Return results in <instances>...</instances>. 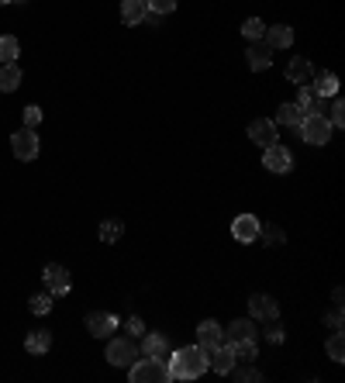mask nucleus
<instances>
[{"label": "nucleus", "instance_id": "nucleus-1", "mask_svg": "<svg viewBox=\"0 0 345 383\" xmlns=\"http://www.w3.org/2000/svg\"><path fill=\"white\" fill-rule=\"evenodd\" d=\"M166 366H170L172 380H197V377H204V373L211 370V366H207V352H204L200 345H186V349L172 352Z\"/></svg>", "mask_w": 345, "mask_h": 383}, {"label": "nucleus", "instance_id": "nucleus-2", "mask_svg": "<svg viewBox=\"0 0 345 383\" xmlns=\"http://www.w3.org/2000/svg\"><path fill=\"white\" fill-rule=\"evenodd\" d=\"M128 377H131V383H166V380H172L166 359H152V356L135 359V363L128 366Z\"/></svg>", "mask_w": 345, "mask_h": 383}, {"label": "nucleus", "instance_id": "nucleus-3", "mask_svg": "<svg viewBox=\"0 0 345 383\" xmlns=\"http://www.w3.org/2000/svg\"><path fill=\"white\" fill-rule=\"evenodd\" d=\"M297 128H300V138H304L307 145H325V142L332 138V131H335L325 114H304V121H300Z\"/></svg>", "mask_w": 345, "mask_h": 383}, {"label": "nucleus", "instance_id": "nucleus-4", "mask_svg": "<svg viewBox=\"0 0 345 383\" xmlns=\"http://www.w3.org/2000/svg\"><path fill=\"white\" fill-rule=\"evenodd\" d=\"M138 359V345H135V339L131 335H125V339H111L107 342V363L111 366H131Z\"/></svg>", "mask_w": 345, "mask_h": 383}, {"label": "nucleus", "instance_id": "nucleus-5", "mask_svg": "<svg viewBox=\"0 0 345 383\" xmlns=\"http://www.w3.org/2000/svg\"><path fill=\"white\" fill-rule=\"evenodd\" d=\"M10 149H14L17 159L31 163V159L38 156V135H35V128H21V131H14V135H10Z\"/></svg>", "mask_w": 345, "mask_h": 383}, {"label": "nucleus", "instance_id": "nucleus-6", "mask_svg": "<svg viewBox=\"0 0 345 383\" xmlns=\"http://www.w3.org/2000/svg\"><path fill=\"white\" fill-rule=\"evenodd\" d=\"M262 166H266L269 173H287V170L294 166V156H290V149H283L280 142H273V145L262 149Z\"/></svg>", "mask_w": 345, "mask_h": 383}, {"label": "nucleus", "instance_id": "nucleus-7", "mask_svg": "<svg viewBox=\"0 0 345 383\" xmlns=\"http://www.w3.org/2000/svg\"><path fill=\"white\" fill-rule=\"evenodd\" d=\"M86 332L93 339H111L118 332V318L107 314V311H93V314H86Z\"/></svg>", "mask_w": 345, "mask_h": 383}, {"label": "nucleus", "instance_id": "nucleus-8", "mask_svg": "<svg viewBox=\"0 0 345 383\" xmlns=\"http://www.w3.org/2000/svg\"><path fill=\"white\" fill-rule=\"evenodd\" d=\"M42 280H45V287H49L52 297L70 293V273H66V266H59V263H49V266L42 270Z\"/></svg>", "mask_w": 345, "mask_h": 383}, {"label": "nucleus", "instance_id": "nucleus-9", "mask_svg": "<svg viewBox=\"0 0 345 383\" xmlns=\"http://www.w3.org/2000/svg\"><path fill=\"white\" fill-rule=\"evenodd\" d=\"M221 342H225V328H221L218 321H211V318H207V321H200V325H197V345H200L204 352H207V349H214V345H221Z\"/></svg>", "mask_w": 345, "mask_h": 383}, {"label": "nucleus", "instance_id": "nucleus-10", "mask_svg": "<svg viewBox=\"0 0 345 383\" xmlns=\"http://www.w3.org/2000/svg\"><path fill=\"white\" fill-rule=\"evenodd\" d=\"M232 235H235L239 242H256L259 235H262L259 218H256V214H239V218L232 221Z\"/></svg>", "mask_w": 345, "mask_h": 383}, {"label": "nucleus", "instance_id": "nucleus-11", "mask_svg": "<svg viewBox=\"0 0 345 383\" xmlns=\"http://www.w3.org/2000/svg\"><path fill=\"white\" fill-rule=\"evenodd\" d=\"M249 138L256 142L259 149L273 145V142H276V121H269V117H256V121L249 124Z\"/></svg>", "mask_w": 345, "mask_h": 383}, {"label": "nucleus", "instance_id": "nucleus-12", "mask_svg": "<svg viewBox=\"0 0 345 383\" xmlns=\"http://www.w3.org/2000/svg\"><path fill=\"white\" fill-rule=\"evenodd\" d=\"M249 311H252V318H259V321H276V314H280V307H276V300L269 293H252Z\"/></svg>", "mask_w": 345, "mask_h": 383}, {"label": "nucleus", "instance_id": "nucleus-13", "mask_svg": "<svg viewBox=\"0 0 345 383\" xmlns=\"http://www.w3.org/2000/svg\"><path fill=\"white\" fill-rule=\"evenodd\" d=\"M207 366H214V373H228V370L235 366L232 345H214V349H207Z\"/></svg>", "mask_w": 345, "mask_h": 383}, {"label": "nucleus", "instance_id": "nucleus-14", "mask_svg": "<svg viewBox=\"0 0 345 383\" xmlns=\"http://www.w3.org/2000/svg\"><path fill=\"white\" fill-rule=\"evenodd\" d=\"M266 45L269 49H290L294 45V28H287V24H273V28H266Z\"/></svg>", "mask_w": 345, "mask_h": 383}, {"label": "nucleus", "instance_id": "nucleus-15", "mask_svg": "<svg viewBox=\"0 0 345 383\" xmlns=\"http://www.w3.org/2000/svg\"><path fill=\"white\" fill-rule=\"evenodd\" d=\"M142 356H152V359H166V356H170V342H166V335H159V332H149V335H145V342H142Z\"/></svg>", "mask_w": 345, "mask_h": 383}, {"label": "nucleus", "instance_id": "nucleus-16", "mask_svg": "<svg viewBox=\"0 0 345 383\" xmlns=\"http://www.w3.org/2000/svg\"><path fill=\"white\" fill-rule=\"evenodd\" d=\"M145 14H149V3H145V0H125V3H121V21H125L128 28L142 24Z\"/></svg>", "mask_w": 345, "mask_h": 383}, {"label": "nucleus", "instance_id": "nucleus-17", "mask_svg": "<svg viewBox=\"0 0 345 383\" xmlns=\"http://www.w3.org/2000/svg\"><path fill=\"white\" fill-rule=\"evenodd\" d=\"M256 325H252V321H242V318H239V321H232V325H228V332H225V339H228V345H232V342H246V339H252V342H256Z\"/></svg>", "mask_w": 345, "mask_h": 383}, {"label": "nucleus", "instance_id": "nucleus-18", "mask_svg": "<svg viewBox=\"0 0 345 383\" xmlns=\"http://www.w3.org/2000/svg\"><path fill=\"white\" fill-rule=\"evenodd\" d=\"M311 76H314V70H311V63H307V59H294V63L287 66V80H290V83H297V87L311 83Z\"/></svg>", "mask_w": 345, "mask_h": 383}, {"label": "nucleus", "instance_id": "nucleus-19", "mask_svg": "<svg viewBox=\"0 0 345 383\" xmlns=\"http://www.w3.org/2000/svg\"><path fill=\"white\" fill-rule=\"evenodd\" d=\"M269 52H273V49H269L266 42H256V45H252V49L246 52V56H249V66H252L256 73L269 70V63H273V56H269Z\"/></svg>", "mask_w": 345, "mask_h": 383}, {"label": "nucleus", "instance_id": "nucleus-20", "mask_svg": "<svg viewBox=\"0 0 345 383\" xmlns=\"http://www.w3.org/2000/svg\"><path fill=\"white\" fill-rule=\"evenodd\" d=\"M49 345H52V335H49L45 328H35V332H28V339H24V349L35 352V356L49 352Z\"/></svg>", "mask_w": 345, "mask_h": 383}, {"label": "nucleus", "instance_id": "nucleus-21", "mask_svg": "<svg viewBox=\"0 0 345 383\" xmlns=\"http://www.w3.org/2000/svg\"><path fill=\"white\" fill-rule=\"evenodd\" d=\"M304 114H307V111H304L300 104H283V107L276 111V124H290V128H297V124L304 121Z\"/></svg>", "mask_w": 345, "mask_h": 383}, {"label": "nucleus", "instance_id": "nucleus-22", "mask_svg": "<svg viewBox=\"0 0 345 383\" xmlns=\"http://www.w3.org/2000/svg\"><path fill=\"white\" fill-rule=\"evenodd\" d=\"M17 87H21V70H17L14 63H3V66H0V90L10 94V90H17Z\"/></svg>", "mask_w": 345, "mask_h": 383}, {"label": "nucleus", "instance_id": "nucleus-23", "mask_svg": "<svg viewBox=\"0 0 345 383\" xmlns=\"http://www.w3.org/2000/svg\"><path fill=\"white\" fill-rule=\"evenodd\" d=\"M311 87H314L318 97H335L339 94V76H335V73H318V80H314Z\"/></svg>", "mask_w": 345, "mask_h": 383}, {"label": "nucleus", "instance_id": "nucleus-24", "mask_svg": "<svg viewBox=\"0 0 345 383\" xmlns=\"http://www.w3.org/2000/svg\"><path fill=\"white\" fill-rule=\"evenodd\" d=\"M232 356H235V363H252V359H256V342H252V339L232 342Z\"/></svg>", "mask_w": 345, "mask_h": 383}, {"label": "nucleus", "instance_id": "nucleus-25", "mask_svg": "<svg viewBox=\"0 0 345 383\" xmlns=\"http://www.w3.org/2000/svg\"><path fill=\"white\" fill-rule=\"evenodd\" d=\"M17 56H21V42L14 35H3L0 38V63H14Z\"/></svg>", "mask_w": 345, "mask_h": 383}, {"label": "nucleus", "instance_id": "nucleus-26", "mask_svg": "<svg viewBox=\"0 0 345 383\" xmlns=\"http://www.w3.org/2000/svg\"><path fill=\"white\" fill-rule=\"evenodd\" d=\"M118 238H121V221H104V225H100V242L114 245Z\"/></svg>", "mask_w": 345, "mask_h": 383}, {"label": "nucleus", "instance_id": "nucleus-27", "mask_svg": "<svg viewBox=\"0 0 345 383\" xmlns=\"http://www.w3.org/2000/svg\"><path fill=\"white\" fill-rule=\"evenodd\" d=\"M28 307H31V314H49L52 311V293H35L28 300Z\"/></svg>", "mask_w": 345, "mask_h": 383}, {"label": "nucleus", "instance_id": "nucleus-28", "mask_svg": "<svg viewBox=\"0 0 345 383\" xmlns=\"http://www.w3.org/2000/svg\"><path fill=\"white\" fill-rule=\"evenodd\" d=\"M328 356H332L335 363H345V339H342V332H335V335L328 339Z\"/></svg>", "mask_w": 345, "mask_h": 383}, {"label": "nucleus", "instance_id": "nucleus-29", "mask_svg": "<svg viewBox=\"0 0 345 383\" xmlns=\"http://www.w3.org/2000/svg\"><path fill=\"white\" fill-rule=\"evenodd\" d=\"M242 35H246V38H252V42H259V38L266 35V24H262L259 17H249V21L242 24Z\"/></svg>", "mask_w": 345, "mask_h": 383}, {"label": "nucleus", "instance_id": "nucleus-30", "mask_svg": "<svg viewBox=\"0 0 345 383\" xmlns=\"http://www.w3.org/2000/svg\"><path fill=\"white\" fill-rule=\"evenodd\" d=\"M328 121H332V128H342V124H345V104H342V100H335V104H332V117H328Z\"/></svg>", "mask_w": 345, "mask_h": 383}, {"label": "nucleus", "instance_id": "nucleus-31", "mask_svg": "<svg viewBox=\"0 0 345 383\" xmlns=\"http://www.w3.org/2000/svg\"><path fill=\"white\" fill-rule=\"evenodd\" d=\"M145 3H149L152 14H170L172 7H176V0H145Z\"/></svg>", "mask_w": 345, "mask_h": 383}, {"label": "nucleus", "instance_id": "nucleus-32", "mask_svg": "<svg viewBox=\"0 0 345 383\" xmlns=\"http://www.w3.org/2000/svg\"><path fill=\"white\" fill-rule=\"evenodd\" d=\"M125 332H128L131 339H138V335H145V325H142V318H128V321H125Z\"/></svg>", "mask_w": 345, "mask_h": 383}, {"label": "nucleus", "instance_id": "nucleus-33", "mask_svg": "<svg viewBox=\"0 0 345 383\" xmlns=\"http://www.w3.org/2000/svg\"><path fill=\"white\" fill-rule=\"evenodd\" d=\"M38 121H42V107H35V104H31V107H24V124H28V128H35Z\"/></svg>", "mask_w": 345, "mask_h": 383}, {"label": "nucleus", "instance_id": "nucleus-34", "mask_svg": "<svg viewBox=\"0 0 345 383\" xmlns=\"http://www.w3.org/2000/svg\"><path fill=\"white\" fill-rule=\"evenodd\" d=\"M335 332H342V304H335V311H328V318H325Z\"/></svg>", "mask_w": 345, "mask_h": 383}, {"label": "nucleus", "instance_id": "nucleus-35", "mask_svg": "<svg viewBox=\"0 0 345 383\" xmlns=\"http://www.w3.org/2000/svg\"><path fill=\"white\" fill-rule=\"evenodd\" d=\"M266 335H269V339H273V342H283V328H280V325H273V328H269V332H266Z\"/></svg>", "mask_w": 345, "mask_h": 383}, {"label": "nucleus", "instance_id": "nucleus-36", "mask_svg": "<svg viewBox=\"0 0 345 383\" xmlns=\"http://www.w3.org/2000/svg\"><path fill=\"white\" fill-rule=\"evenodd\" d=\"M266 242H283V231H276V228H269V231H266Z\"/></svg>", "mask_w": 345, "mask_h": 383}, {"label": "nucleus", "instance_id": "nucleus-37", "mask_svg": "<svg viewBox=\"0 0 345 383\" xmlns=\"http://www.w3.org/2000/svg\"><path fill=\"white\" fill-rule=\"evenodd\" d=\"M0 3H10V0H0Z\"/></svg>", "mask_w": 345, "mask_h": 383}]
</instances>
